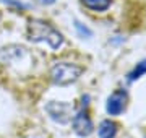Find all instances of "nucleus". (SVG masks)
<instances>
[{
    "instance_id": "1",
    "label": "nucleus",
    "mask_w": 146,
    "mask_h": 138,
    "mask_svg": "<svg viewBox=\"0 0 146 138\" xmlns=\"http://www.w3.org/2000/svg\"><path fill=\"white\" fill-rule=\"evenodd\" d=\"M28 39L33 42H47L50 49L57 50L62 47L63 36L44 20H31L28 25Z\"/></svg>"
},
{
    "instance_id": "2",
    "label": "nucleus",
    "mask_w": 146,
    "mask_h": 138,
    "mask_svg": "<svg viewBox=\"0 0 146 138\" xmlns=\"http://www.w3.org/2000/svg\"><path fill=\"white\" fill-rule=\"evenodd\" d=\"M83 72H84L83 67H80L76 64H72V62H58L50 70V78H52L54 85L67 86V85L75 83L83 75Z\"/></svg>"
},
{
    "instance_id": "3",
    "label": "nucleus",
    "mask_w": 146,
    "mask_h": 138,
    "mask_svg": "<svg viewBox=\"0 0 146 138\" xmlns=\"http://www.w3.org/2000/svg\"><path fill=\"white\" fill-rule=\"evenodd\" d=\"M47 114L52 117L55 122L58 123H68L72 120V112H73V106H70L68 102H49L46 106Z\"/></svg>"
},
{
    "instance_id": "4",
    "label": "nucleus",
    "mask_w": 146,
    "mask_h": 138,
    "mask_svg": "<svg viewBox=\"0 0 146 138\" xmlns=\"http://www.w3.org/2000/svg\"><path fill=\"white\" fill-rule=\"evenodd\" d=\"M73 130L80 137H89L93 133V122L86 109H81L76 115H73Z\"/></svg>"
},
{
    "instance_id": "5",
    "label": "nucleus",
    "mask_w": 146,
    "mask_h": 138,
    "mask_svg": "<svg viewBox=\"0 0 146 138\" xmlns=\"http://www.w3.org/2000/svg\"><path fill=\"white\" fill-rule=\"evenodd\" d=\"M125 104H127V93L123 90H119L110 94V98L107 99L106 109H107L110 115H119L125 109Z\"/></svg>"
},
{
    "instance_id": "6",
    "label": "nucleus",
    "mask_w": 146,
    "mask_h": 138,
    "mask_svg": "<svg viewBox=\"0 0 146 138\" xmlns=\"http://www.w3.org/2000/svg\"><path fill=\"white\" fill-rule=\"evenodd\" d=\"M99 138H115L117 135V123L112 120H102L99 125Z\"/></svg>"
},
{
    "instance_id": "7",
    "label": "nucleus",
    "mask_w": 146,
    "mask_h": 138,
    "mask_svg": "<svg viewBox=\"0 0 146 138\" xmlns=\"http://www.w3.org/2000/svg\"><path fill=\"white\" fill-rule=\"evenodd\" d=\"M110 2L112 0H81V3L93 11H106L110 7Z\"/></svg>"
},
{
    "instance_id": "8",
    "label": "nucleus",
    "mask_w": 146,
    "mask_h": 138,
    "mask_svg": "<svg viewBox=\"0 0 146 138\" xmlns=\"http://www.w3.org/2000/svg\"><path fill=\"white\" fill-rule=\"evenodd\" d=\"M145 73H146V58L143 60V62H140V64H136V67L131 70L130 73H128V80H130V81L138 80V78L143 76Z\"/></svg>"
},
{
    "instance_id": "9",
    "label": "nucleus",
    "mask_w": 146,
    "mask_h": 138,
    "mask_svg": "<svg viewBox=\"0 0 146 138\" xmlns=\"http://www.w3.org/2000/svg\"><path fill=\"white\" fill-rule=\"evenodd\" d=\"M75 26H76V29H78V31L81 33V34H86V36H91V31H89L88 28H83V26H81V23H78V21H76V23H75Z\"/></svg>"
},
{
    "instance_id": "10",
    "label": "nucleus",
    "mask_w": 146,
    "mask_h": 138,
    "mask_svg": "<svg viewBox=\"0 0 146 138\" xmlns=\"http://www.w3.org/2000/svg\"><path fill=\"white\" fill-rule=\"evenodd\" d=\"M41 3H46V5H50V3H54L55 0H39Z\"/></svg>"
}]
</instances>
